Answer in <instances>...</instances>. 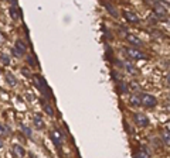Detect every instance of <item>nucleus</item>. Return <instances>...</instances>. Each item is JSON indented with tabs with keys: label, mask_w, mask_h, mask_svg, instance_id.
<instances>
[{
	"label": "nucleus",
	"mask_w": 170,
	"mask_h": 158,
	"mask_svg": "<svg viewBox=\"0 0 170 158\" xmlns=\"http://www.w3.org/2000/svg\"><path fill=\"white\" fill-rule=\"evenodd\" d=\"M24 52H26V45L23 44V41L19 40V41L16 43V47H14V49H13V54L17 55V57H22Z\"/></svg>",
	"instance_id": "nucleus-5"
},
{
	"label": "nucleus",
	"mask_w": 170,
	"mask_h": 158,
	"mask_svg": "<svg viewBox=\"0 0 170 158\" xmlns=\"http://www.w3.org/2000/svg\"><path fill=\"white\" fill-rule=\"evenodd\" d=\"M126 40L129 41L130 44H132V45H138V47H139V45H143L142 40L138 38V37L133 35V34H128V35H126Z\"/></svg>",
	"instance_id": "nucleus-7"
},
{
	"label": "nucleus",
	"mask_w": 170,
	"mask_h": 158,
	"mask_svg": "<svg viewBox=\"0 0 170 158\" xmlns=\"http://www.w3.org/2000/svg\"><path fill=\"white\" fill-rule=\"evenodd\" d=\"M162 140L164 141V144H166V146L170 147V133H169V131H164V133H162Z\"/></svg>",
	"instance_id": "nucleus-14"
},
{
	"label": "nucleus",
	"mask_w": 170,
	"mask_h": 158,
	"mask_svg": "<svg viewBox=\"0 0 170 158\" xmlns=\"http://www.w3.org/2000/svg\"><path fill=\"white\" fill-rule=\"evenodd\" d=\"M136 158H150V155H149L148 152H145V151H140V152L136 154Z\"/></svg>",
	"instance_id": "nucleus-20"
},
{
	"label": "nucleus",
	"mask_w": 170,
	"mask_h": 158,
	"mask_svg": "<svg viewBox=\"0 0 170 158\" xmlns=\"http://www.w3.org/2000/svg\"><path fill=\"white\" fill-rule=\"evenodd\" d=\"M125 54L129 58H132V59H146V55L136 48H126L125 49Z\"/></svg>",
	"instance_id": "nucleus-2"
},
{
	"label": "nucleus",
	"mask_w": 170,
	"mask_h": 158,
	"mask_svg": "<svg viewBox=\"0 0 170 158\" xmlns=\"http://www.w3.org/2000/svg\"><path fill=\"white\" fill-rule=\"evenodd\" d=\"M164 127H166V130L170 133V120H169V122H166V124H164Z\"/></svg>",
	"instance_id": "nucleus-22"
},
{
	"label": "nucleus",
	"mask_w": 170,
	"mask_h": 158,
	"mask_svg": "<svg viewBox=\"0 0 170 158\" xmlns=\"http://www.w3.org/2000/svg\"><path fill=\"white\" fill-rule=\"evenodd\" d=\"M13 151H14V154L17 155L19 158H23V157H24V154H26L24 150H23L19 144H14V146H13Z\"/></svg>",
	"instance_id": "nucleus-11"
},
{
	"label": "nucleus",
	"mask_w": 170,
	"mask_h": 158,
	"mask_svg": "<svg viewBox=\"0 0 170 158\" xmlns=\"http://www.w3.org/2000/svg\"><path fill=\"white\" fill-rule=\"evenodd\" d=\"M44 110H46V113L48 116H54V110H53V107L50 106V105H44Z\"/></svg>",
	"instance_id": "nucleus-17"
},
{
	"label": "nucleus",
	"mask_w": 170,
	"mask_h": 158,
	"mask_svg": "<svg viewBox=\"0 0 170 158\" xmlns=\"http://www.w3.org/2000/svg\"><path fill=\"white\" fill-rule=\"evenodd\" d=\"M50 137H51V140H53V143L56 144V146H61L62 140H64V136H62L57 128H54V130L50 131Z\"/></svg>",
	"instance_id": "nucleus-4"
},
{
	"label": "nucleus",
	"mask_w": 170,
	"mask_h": 158,
	"mask_svg": "<svg viewBox=\"0 0 170 158\" xmlns=\"http://www.w3.org/2000/svg\"><path fill=\"white\" fill-rule=\"evenodd\" d=\"M139 99H140V103L146 107H155L158 105V100H156L155 96H152V95H148V93H142L139 95Z\"/></svg>",
	"instance_id": "nucleus-1"
},
{
	"label": "nucleus",
	"mask_w": 170,
	"mask_h": 158,
	"mask_svg": "<svg viewBox=\"0 0 170 158\" xmlns=\"http://www.w3.org/2000/svg\"><path fill=\"white\" fill-rule=\"evenodd\" d=\"M3 147V141H2V138H0V148Z\"/></svg>",
	"instance_id": "nucleus-25"
},
{
	"label": "nucleus",
	"mask_w": 170,
	"mask_h": 158,
	"mask_svg": "<svg viewBox=\"0 0 170 158\" xmlns=\"http://www.w3.org/2000/svg\"><path fill=\"white\" fill-rule=\"evenodd\" d=\"M166 65H167V67H170V61H169V62H166Z\"/></svg>",
	"instance_id": "nucleus-28"
},
{
	"label": "nucleus",
	"mask_w": 170,
	"mask_h": 158,
	"mask_svg": "<svg viewBox=\"0 0 170 158\" xmlns=\"http://www.w3.org/2000/svg\"><path fill=\"white\" fill-rule=\"evenodd\" d=\"M6 82L9 83L10 86H16L17 85V79L14 78V75H13L12 72H6Z\"/></svg>",
	"instance_id": "nucleus-10"
},
{
	"label": "nucleus",
	"mask_w": 170,
	"mask_h": 158,
	"mask_svg": "<svg viewBox=\"0 0 170 158\" xmlns=\"http://www.w3.org/2000/svg\"><path fill=\"white\" fill-rule=\"evenodd\" d=\"M163 4H167V6H170V2H163Z\"/></svg>",
	"instance_id": "nucleus-26"
},
{
	"label": "nucleus",
	"mask_w": 170,
	"mask_h": 158,
	"mask_svg": "<svg viewBox=\"0 0 170 158\" xmlns=\"http://www.w3.org/2000/svg\"><path fill=\"white\" fill-rule=\"evenodd\" d=\"M22 128H23V131H24V134H26V136L31 137V130L27 127V126H26V124H22Z\"/></svg>",
	"instance_id": "nucleus-21"
},
{
	"label": "nucleus",
	"mask_w": 170,
	"mask_h": 158,
	"mask_svg": "<svg viewBox=\"0 0 170 158\" xmlns=\"http://www.w3.org/2000/svg\"><path fill=\"white\" fill-rule=\"evenodd\" d=\"M34 79H36V85L41 89V92H43V93H47V85H46V82H44V79L41 78V76H34Z\"/></svg>",
	"instance_id": "nucleus-8"
},
{
	"label": "nucleus",
	"mask_w": 170,
	"mask_h": 158,
	"mask_svg": "<svg viewBox=\"0 0 170 158\" xmlns=\"http://www.w3.org/2000/svg\"><path fill=\"white\" fill-rule=\"evenodd\" d=\"M10 14H12V17H13V20H17V18L20 17V14H19V12L16 9H12L10 10Z\"/></svg>",
	"instance_id": "nucleus-18"
},
{
	"label": "nucleus",
	"mask_w": 170,
	"mask_h": 158,
	"mask_svg": "<svg viewBox=\"0 0 170 158\" xmlns=\"http://www.w3.org/2000/svg\"><path fill=\"white\" fill-rule=\"evenodd\" d=\"M167 100H169V103H170V95H169V96H167Z\"/></svg>",
	"instance_id": "nucleus-27"
},
{
	"label": "nucleus",
	"mask_w": 170,
	"mask_h": 158,
	"mask_svg": "<svg viewBox=\"0 0 170 158\" xmlns=\"http://www.w3.org/2000/svg\"><path fill=\"white\" fill-rule=\"evenodd\" d=\"M121 86H122V92H126V91H128L126 85H125V83H124V82H122V83H121Z\"/></svg>",
	"instance_id": "nucleus-23"
},
{
	"label": "nucleus",
	"mask_w": 170,
	"mask_h": 158,
	"mask_svg": "<svg viewBox=\"0 0 170 158\" xmlns=\"http://www.w3.org/2000/svg\"><path fill=\"white\" fill-rule=\"evenodd\" d=\"M129 102H130V105H133V106H140V99H139V96H135V95H132L130 96V99H129Z\"/></svg>",
	"instance_id": "nucleus-13"
},
{
	"label": "nucleus",
	"mask_w": 170,
	"mask_h": 158,
	"mask_svg": "<svg viewBox=\"0 0 170 158\" xmlns=\"http://www.w3.org/2000/svg\"><path fill=\"white\" fill-rule=\"evenodd\" d=\"M33 122H34V126H36V127H37L38 130L44 128V120L41 118V116H40V114H34Z\"/></svg>",
	"instance_id": "nucleus-9"
},
{
	"label": "nucleus",
	"mask_w": 170,
	"mask_h": 158,
	"mask_svg": "<svg viewBox=\"0 0 170 158\" xmlns=\"http://www.w3.org/2000/svg\"><path fill=\"white\" fill-rule=\"evenodd\" d=\"M0 61H2V64L3 65H9L10 64V58L3 54V55H0Z\"/></svg>",
	"instance_id": "nucleus-16"
},
{
	"label": "nucleus",
	"mask_w": 170,
	"mask_h": 158,
	"mask_svg": "<svg viewBox=\"0 0 170 158\" xmlns=\"http://www.w3.org/2000/svg\"><path fill=\"white\" fill-rule=\"evenodd\" d=\"M124 67L125 68H126V71H128V72H129V73H133V75H136V73H138V69H135V65H132V64H130V62H125V64H124Z\"/></svg>",
	"instance_id": "nucleus-12"
},
{
	"label": "nucleus",
	"mask_w": 170,
	"mask_h": 158,
	"mask_svg": "<svg viewBox=\"0 0 170 158\" xmlns=\"http://www.w3.org/2000/svg\"><path fill=\"white\" fill-rule=\"evenodd\" d=\"M133 120H135V123L138 126H140V127H146V126L149 124L148 116L143 114V113H136V114L133 116Z\"/></svg>",
	"instance_id": "nucleus-3"
},
{
	"label": "nucleus",
	"mask_w": 170,
	"mask_h": 158,
	"mask_svg": "<svg viewBox=\"0 0 170 158\" xmlns=\"http://www.w3.org/2000/svg\"><path fill=\"white\" fill-rule=\"evenodd\" d=\"M105 7H106V9L109 10V13H111V14L114 16V17H116V16H118V14H116V10H115L114 7L111 6V4H105Z\"/></svg>",
	"instance_id": "nucleus-19"
},
{
	"label": "nucleus",
	"mask_w": 170,
	"mask_h": 158,
	"mask_svg": "<svg viewBox=\"0 0 170 158\" xmlns=\"http://www.w3.org/2000/svg\"><path fill=\"white\" fill-rule=\"evenodd\" d=\"M166 82H167V83H169V85H170V73H169V75L166 76Z\"/></svg>",
	"instance_id": "nucleus-24"
},
{
	"label": "nucleus",
	"mask_w": 170,
	"mask_h": 158,
	"mask_svg": "<svg viewBox=\"0 0 170 158\" xmlns=\"http://www.w3.org/2000/svg\"><path fill=\"white\" fill-rule=\"evenodd\" d=\"M124 17L126 18L129 23H139V17H138L133 12H129V10H125L124 12Z\"/></svg>",
	"instance_id": "nucleus-6"
},
{
	"label": "nucleus",
	"mask_w": 170,
	"mask_h": 158,
	"mask_svg": "<svg viewBox=\"0 0 170 158\" xmlns=\"http://www.w3.org/2000/svg\"><path fill=\"white\" fill-rule=\"evenodd\" d=\"M9 134V130H7V127L4 124H0V137H4Z\"/></svg>",
	"instance_id": "nucleus-15"
}]
</instances>
